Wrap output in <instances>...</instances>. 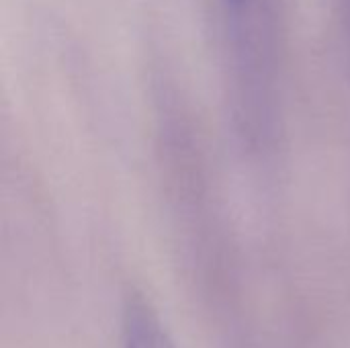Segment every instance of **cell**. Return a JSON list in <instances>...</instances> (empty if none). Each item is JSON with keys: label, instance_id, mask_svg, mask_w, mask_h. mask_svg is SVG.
I'll return each mask as SVG.
<instances>
[{"label": "cell", "instance_id": "obj_2", "mask_svg": "<svg viewBox=\"0 0 350 348\" xmlns=\"http://www.w3.org/2000/svg\"><path fill=\"white\" fill-rule=\"evenodd\" d=\"M224 2L230 6V10H240V8H246L252 4V0H224Z\"/></svg>", "mask_w": 350, "mask_h": 348}, {"label": "cell", "instance_id": "obj_1", "mask_svg": "<svg viewBox=\"0 0 350 348\" xmlns=\"http://www.w3.org/2000/svg\"><path fill=\"white\" fill-rule=\"evenodd\" d=\"M121 348H176L160 316L142 295H133L125 304Z\"/></svg>", "mask_w": 350, "mask_h": 348}]
</instances>
